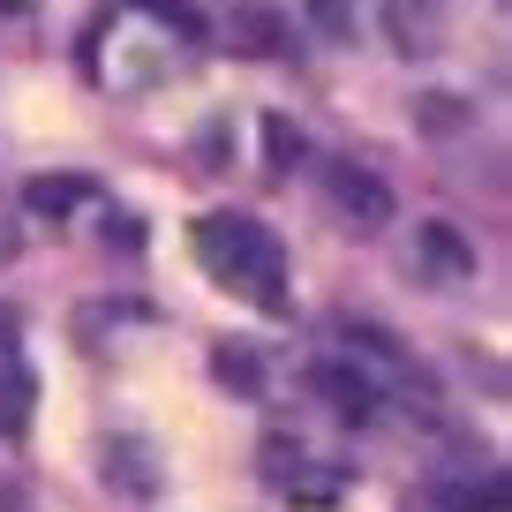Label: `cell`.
I'll list each match as a JSON object with an SVG mask.
<instances>
[{"mask_svg": "<svg viewBox=\"0 0 512 512\" xmlns=\"http://www.w3.org/2000/svg\"><path fill=\"white\" fill-rule=\"evenodd\" d=\"M196 264H204L226 294H241V302L287 309V256H279L272 226L241 219V211H211V219L196 226Z\"/></svg>", "mask_w": 512, "mask_h": 512, "instance_id": "cell-1", "label": "cell"}, {"mask_svg": "<svg viewBox=\"0 0 512 512\" xmlns=\"http://www.w3.org/2000/svg\"><path fill=\"white\" fill-rule=\"evenodd\" d=\"M324 189H332L339 219H354V234H377V226H392V189H384L369 166L332 159V166H324Z\"/></svg>", "mask_w": 512, "mask_h": 512, "instance_id": "cell-2", "label": "cell"}, {"mask_svg": "<svg viewBox=\"0 0 512 512\" xmlns=\"http://www.w3.org/2000/svg\"><path fill=\"white\" fill-rule=\"evenodd\" d=\"M407 264H415L422 287H467V279H475V249H467L460 226H445V219L415 226V249H407Z\"/></svg>", "mask_w": 512, "mask_h": 512, "instance_id": "cell-3", "label": "cell"}, {"mask_svg": "<svg viewBox=\"0 0 512 512\" xmlns=\"http://www.w3.org/2000/svg\"><path fill=\"white\" fill-rule=\"evenodd\" d=\"M384 31H392V46L400 53H445V0H384Z\"/></svg>", "mask_w": 512, "mask_h": 512, "instance_id": "cell-4", "label": "cell"}, {"mask_svg": "<svg viewBox=\"0 0 512 512\" xmlns=\"http://www.w3.org/2000/svg\"><path fill=\"white\" fill-rule=\"evenodd\" d=\"M226 31H234L241 53H279V46H287V23H279L272 8H256V0H241L234 16H226Z\"/></svg>", "mask_w": 512, "mask_h": 512, "instance_id": "cell-5", "label": "cell"}]
</instances>
